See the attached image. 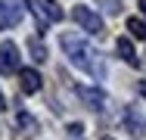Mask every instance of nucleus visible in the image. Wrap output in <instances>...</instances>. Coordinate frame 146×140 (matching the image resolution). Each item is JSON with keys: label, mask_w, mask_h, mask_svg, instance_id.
<instances>
[{"label": "nucleus", "mask_w": 146, "mask_h": 140, "mask_svg": "<svg viewBox=\"0 0 146 140\" xmlns=\"http://www.w3.org/2000/svg\"><path fill=\"white\" fill-rule=\"evenodd\" d=\"M16 125H19V128H25V134H31V131L37 128V125H34V118H31L28 112H19V115H16Z\"/></svg>", "instance_id": "nucleus-11"}, {"label": "nucleus", "mask_w": 146, "mask_h": 140, "mask_svg": "<svg viewBox=\"0 0 146 140\" xmlns=\"http://www.w3.org/2000/svg\"><path fill=\"white\" fill-rule=\"evenodd\" d=\"M75 93L81 97V103H84L87 109H93V112L106 109V93H103V90H96V87H87V84H78V87H75Z\"/></svg>", "instance_id": "nucleus-4"}, {"label": "nucleus", "mask_w": 146, "mask_h": 140, "mask_svg": "<svg viewBox=\"0 0 146 140\" xmlns=\"http://www.w3.org/2000/svg\"><path fill=\"white\" fill-rule=\"evenodd\" d=\"M96 3H100V6H103L109 16H115L118 9H121V3H118V0H96Z\"/></svg>", "instance_id": "nucleus-12"}, {"label": "nucleus", "mask_w": 146, "mask_h": 140, "mask_svg": "<svg viewBox=\"0 0 146 140\" xmlns=\"http://www.w3.org/2000/svg\"><path fill=\"white\" fill-rule=\"evenodd\" d=\"M19 22H22V13H19V6H13V3L0 0V28H16Z\"/></svg>", "instance_id": "nucleus-7"}, {"label": "nucleus", "mask_w": 146, "mask_h": 140, "mask_svg": "<svg viewBox=\"0 0 146 140\" xmlns=\"http://www.w3.org/2000/svg\"><path fill=\"white\" fill-rule=\"evenodd\" d=\"M72 19L84 28L87 34H100V31H103V19H100L93 9H87V6H75V9H72Z\"/></svg>", "instance_id": "nucleus-2"}, {"label": "nucleus", "mask_w": 146, "mask_h": 140, "mask_svg": "<svg viewBox=\"0 0 146 140\" xmlns=\"http://www.w3.org/2000/svg\"><path fill=\"white\" fill-rule=\"evenodd\" d=\"M19 72V47L13 41H3L0 44V75H13Z\"/></svg>", "instance_id": "nucleus-3"}, {"label": "nucleus", "mask_w": 146, "mask_h": 140, "mask_svg": "<svg viewBox=\"0 0 146 140\" xmlns=\"http://www.w3.org/2000/svg\"><path fill=\"white\" fill-rule=\"evenodd\" d=\"M40 72L37 69H22L19 72V84H22V93H37L40 90Z\"/></svg>", "instance_id": "nucleus-6"}, {"label": "nucleus", "mask_w": 146, "mask_h": 140, "mask_svg": "<svg viewBox=\"0 0 146 140\" xmlns=\"http://www.w3.org/2000/svg\"><path fill=\"white\" fill-rule=\"evenodd\" d=\"M140 9H143V16H146V0H140Z\"/></svg>", "instance_id": "nucleus-16"}, {"label": "nucleus", "mask_w": 146, "mask_h": 140, "mask_svg": "<svg viewBox=\"0 0 146 140\" xmlns=\"http://www.w3.org/2000/svg\"><path fill=\"white\" fill-rule=\"evenodd\" d=\"M28 50H31V56H34V62H44V59H47V50H44V44H40L37 37L28 41Z\"/></svg>", "instance_id": "nucleus-10"}, {"label": "nucleus", "mask_w": 146, "mask_h": 140, "mask_svg": "<svg viewBox=\"0 0 146 140\" xmlns=\"http://www.w3.org/2000/svg\"><path fill=\"white\" fill-rule=\"evenodd\" d=\"M68 134H75V137H81V134H84V125H72V128H68Z\"/></svg>", "instance_id": "nucleus-13"}, {"label": "nucleus", "mask_w": 146, "mask_h": 140, "mask_svg": "<svg viewBox=\"0 0 146 140\" xmlns=\"http://www.w3.org/2000/svg\"><path fill=\"white\" fill-rule=\"evenodd\" d=\"M127 31H131L134 37L146 41V22H143V19H127Z\"/></svg>", "instance_id": "nucleus-9"}, {"label": "nucleus", "mask_w": 146, "mask_h": 140, "mask_svg": "<svg viewBox=\"0 0 146 140\" xmlns=\"http://www.w3.org/2000/svg\"><path fill=\"white\" fill-rule=\"evenodd\" d=\"M137 90H140V97H146V81H140V87H137Z\"/></svg>", "instance_id": "nucleus-14"}, {"label": "nucleus", "mask_w": 146, "mask_h": 140, "mask_svg": "<svg viewBox=\"0 0 146 140\" xmlns=\"http://www.w3.org/2000/svg\"><path fill=\"white\" fill-rule=\"evenodd\" d=\"M28 3L44 22H59V19H62V9H59L56 0H28Z\"/></svg>", "instance_id": "nucleus-5"}, {"label": "nucleus", "mask_w": 146, "mask_h": 140, "mask_svg": "<svg viewBox=\"0 0 146 140\" xmlns=\"http://www.w3.org/2000/svg\"><path fill=\"white\" fill-rule=\"evenodd\" d=\"M115 50H118V56H121V59H124L127 65H140V56H137V50H134V44H131L127 37H118Z\"/></svg>", "instance_id": "nucleus-8"}, {"label": "nucleus", "mask_w": 146, "mask_h": 140, "mask_svg": "<svg viewBox=\"0 0 146 140\" xmlns=\"http://www.w3.org/2000/svg\"><path fill=\"white\" fill-rule=\"evenodd\" d=\"M100 140H112V137H100Z\"/></svg>", "instance_id": "nucleus-17"}, {"label": "nucleus", "mask_w": 146, "mask_h": 140, "mask_svg": "<svg viewBox=\"0 0 146 140\" xmlns=\"http://www.w3.org/2000/svg\"><path fill=\"white\" fill-rule=\"evenodd\" d=\"M59 44H62V50L68 53L72 65H78L81 72H87L90 78H96V81H103V78H106V65H103L100 53H93V47H90V44H84V41H81V37H75V34H62V37H59Z\"/></svg>", "instance_id": "nucleus-1"}, {"label": "nucleus", "mask_w": 146, "mask_h": 140, "mask_svg": "<svg viewBox=\"0 0 146 140\" xmlns=\"http://www.w3.org/2000/svg\"><path fill=\"white\" fill-rule=\"evenodd\" d=\"M0 109H6V100H3V93H0Z\"/></svg>", "instance_id": "nucleus-15"}]
</instances>
